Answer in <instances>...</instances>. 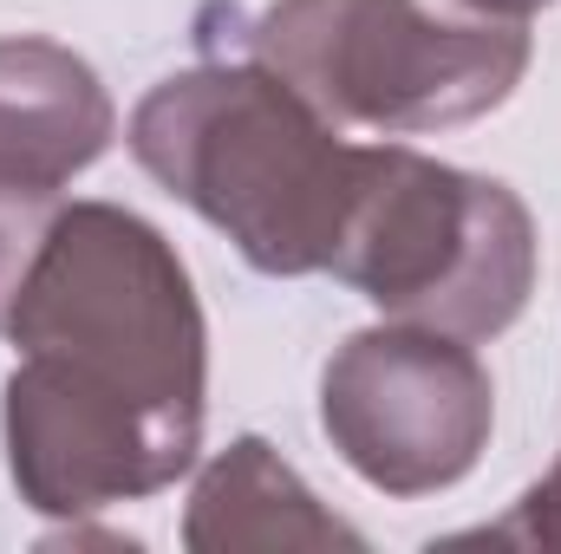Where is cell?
Here are the masks:
<instances>
[{
  "instance_id": "6da1fadb",
  "label": "cell",
  "mask_w": 561,
  "mask_h": 554,
  "mask_svg": "<svg viewBox=\"0 0 561 554\" xmlns=\"http://www.w3.org/2000/svg\"><path fill=\"white\" fill-rule=\"evenodd\" d=\"M386 39H359L327 0H280L262 20L275 66L353 125L419 131L496 105L523 72V33L444 0H373Z\"/></svg>"
}]
</instances>
